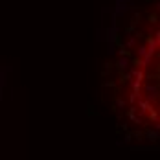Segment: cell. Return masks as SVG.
Returning a JSON list of instances; mask_svg holds the SVG:
<instances>
[{
	"instance_id": "1",
	"label": "cell",
	"mask_w": 160,
	"mask_h": 160,
	"mask_svg": "<svg viewBox=\"0 0 160 160\" xmlns=\"http://www.w3.org/2000/svg\"><path fill=\"white\" fill-rule=\"evenodd\" d=\"M138 30L127 28L131 39L123 44L121 81L125 88L123 103L127 118L142 133L151 134L158 121V24L157 7L149 6L145 19L138 20ZM121 88V90H123ZM121 103V105H123Z\"/></svg>"
}]
</instances>
